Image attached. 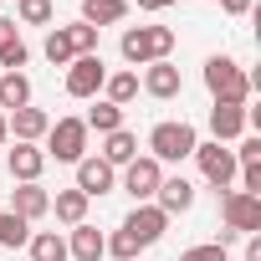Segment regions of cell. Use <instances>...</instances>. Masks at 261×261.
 <instances>
[{"label": "cell", "mask_w": 261, "mask_h": 261, "mask_svg": "<svg viewBox=\"0 0 261 261\" xmlns=\"http://www.w3.org/2000/svg\"><path fill=\"white\" fill-rule=\"evenodd\" d=\"M179 261H230V256H225V246H220V241H210V246H190Z\"/></svg>", "instance_id": "cell-31"}, {"label": "cell", "mask_w": 261, "mask_h": 261, "mask_svg": "<svg viewBox=\"0 0 261 261\" xmlns=\"http://www.w3.org/2000/svg\"><path fill=\"white\" fill-rule=\"evenodd\" d=\"M41 51H46V62H51V67H72V62H77V51H72V41H67V31H62V26H57V31H46V46H41Z\"/></svg>", "instance_id": "cell-26"}, {"label": "cell", "mask_w": 261, "mask_h": 261, "mask_svg": "<svg viewBox=\"0 0 261 261\" xmlns=\"http://www.w3.org/2000/svg\"><path fill=\"white\" fill-rule=\"evenodd\" d=\"M102 82H108L102 57H77V62L67 67V92H72V97H97Z\"/></svg>", "instance_id": "cell-8"}, {"label": "cell", "mask_w": 261, "mask_h": 261, "mask_svg": "<svg viewBox=\"0 0 261 261\" xmlns=\"http://www.w3.org/2000/svg\"><path fill=\"white\" fill-rule=\"evenodd\" d=\"M139 251H144V246H139V241H134V236H128V230H118V236H113V241H108V256H118V261H134V256H139Z\"/></svg>", "instance_id": "cell-29"}, {"label": "cell", "mask_w": 261, "mask_h": 261, "mask_svg": "<svg viewBox=\"0 0 261 261\" xmlns=\"http://www.w3.org/2000/svg\"><path fill=\"white\" fill-rule=\"evenodd\" d=\"M62 31H67V41H72V51H77V57H97V26L77 21V26H62Z\"/></svg>", "instance_id": "cell-27"}, {"label": "cell", "mask_w": 261, "mask_h": 261, "mask_svg": "<svg viewBox=\"0 0 261 261\" xmlns=\"http://www.w3.org/2000/svg\"><path fill=\"white\" fill-rule=\"evenodd\" d=\"M128 159H139V139L128 134V128H118V134H108V144H102V164L123 169Z\"/></svg>", "instance_id": "cell-21"}, {"label": "cell", "mask_w": 261, "mask_h": 261, "mask_svg": "<svg viewBox=\"0 0 261 261\" xmlns=\"http://www.w3.org/2000/svg\"><path fill=\"white\" fill-rule=\"evenodd\" d=\"M195 144H200V134L179 118V123H154V134H149V159H159V164H179V159H190L195 154Z\"/></svg>", "instance_id": "cell-3"}, {"label": "cell", "mask_w": 261, "mask_h": 261, "mask_svg": "<svg viewBox=\"0 0 261 261\" xmlns=\"http://www.w3.org/2000/svg\"><path fill=\"white\" fill-rule=\"evenodd\" d=\"M41 154L57 159V164L87 159V123H82V118H57V123L46 128V149H41Z\"/></svg>", "instance_id": "cell-4"}, {"label": "cell", "mask_w": 261, "mask_h": 261, "mask_svg": "<svg viewBox=\"0 0 261 261\" xmlns=\"http://www.w3.org/2000/svg\"><path fill=\"white\" fill-rule=\"evenodd\" d=\"M241 190L246 195H261V164H246L241 169Z\"/></svg>", "instance_id": "cell-32"}, {"label": "cell", "mask_w": 261, "mask_h": 261, "mask_svg": "<svg viewBox=\"0 0 261 261\" xmlns=\"http://www.w3.org/2000/svg\"><path fill=\"white\" fill-rule=\"evenodd\" d=\"M220 215H225V230H230V236H256V230H261V195L225 190Z\"/></svg>", "instance_id": "cell-5"}, {"label": "cell", "mask_w": 261, "mask_h": 261, "mask_svg": "<svg viewBox=\"0 0 261 261\" xmlns=\"http://www.w3.org/2000/svg\"><path fill=\"white\" fill-rule=\"evenodd\" d=\"M11 41H21V31H16V21L0 16V46H11Z\"/></svg>", "instance_id": "cell-34"}, {"label": "cell", "mask_w": 261, "mask_h": 261, "mask_svg": "<svg viewBox=\"0 0 261 261\" xmlns=\"http://www.w3.org/2000/svg\"><path fill=\"white\" fill-rule=\"evenodd\" d=\"M123 16H128V0H82V21L97 26V31L102 26H118Z\"/></svg>", "instance_id": "cell-20"}, {"label": "cell", "mask_w": 261, "mask_h": 261, "mask_svg": "<svg viewBox=\"0 0 261 261\" xmlns=\"http://www.w3.org/2000/svg\"><path fill=\"white\" fill-rule=\"evenodd\" d=\"M108 256V241H102V230L97 225H72V241H67V261H102Z\"/></svg>", "instance_id": "cell-15"}, {"label": "cell", "mask_w": 261, "mask_h": 261, "mask_svg": "<svg viewBox=\"0 0 261 261\" xmlns=\"http://www.w3.org/2000/svg\"><path fill=\"white\" fill-rule=\"evenodd\" d=\"M6 169H11V179H16V185H36V179H41V169H46V154H41L36 144H16V149L6 154Z\"/></svg>", "instance_id": "cell-11"}, {"label": "cell", "mask_w": 261, "mask_h": 261, "mask_svg": "<svg viewBox=\"0 0 261 261\" xmlns=\"http://www.w3.org/2000/svg\"><path fill=\"white\" fill-rule=\"evenodd\" d=\"M195 159H200V174H205V185H215V190H230V179H236V154H230L225 144H195Z\"/></svg>", "instance_id": "cell-7"}, {"label": "cell", "mask_w": 261, "mask_h": 261, "mask_svg": "<svg viewBox=\"0 0 261 261\" xmlns=\"http://www.w3.org/2000/svg\"><path fill=\"white\" fill-rule=\"evenodd\" d=\"M113 185H118V169H113V164H102V159H77V190H82L87 200L108 195Z\"/></svg>", "instance_id": "cell-12"}, {"label": "cell", "mask_w": 261, "mask_h": 261, "mask_svg": "<svg viewBox=\"0 0 261 261\" xmlns=\"http://www.w3.org/2000/svg\"><path fill=\"white\" fill-rule=\"evenodd\" d=\"M159 179H164V164H159V159H149V154H139V159H128V164H123V190L134 195L139 205H149V200H154Z\"/></svg>", "instance_id": "cell-6"}, {"label": "cell", "mask_w": 261, "mask_h": 261, "mask_svg": "<svg viewBox=\"0 0 261 261\" xmlns=\"http://www.w3.org/2000/svg\"><path fill=\"white\" fill-rule=\"evenodd\" d=\"M174 0H139V11H169Z\"/></svg>", "instance_id": "cell-36"}, {"label": "cell", "mask_w": 261, "mask_h": 261, "mask_svg": "<svg viewBox=\"0 0 261 261\" xmlns=\"http://www.w3.org/2000/svg\"><path fill=\"white\" fill-rule=\"evenodd\" d=\"M11 210H16L21 220H41V215L51 210V195H46L41 185H16V195H11Z\"/></svg>", "instance_id": "cell-17"}, {"label": "cell", "mask_w": 261, "mask_h": 261, "mask_svg": "<svg viewBox=\"0 0 261 261\" xmlns=\"http://www.w3.org/2000/svg\"><path fill=\"white\" fill-rule=\"evenodd\" d=\"M154 205H159L164 215H185V210L195 205V185H190L185 174H174V179H159V190H154Z\"/></svg>", "instance_id": "cell-14"}, {"label": "cell", "mask_w": 261, "mask_h": 261, "mask_svg": "<svg viewBox=\"0 0 261 261\" xmlns=\"http://www.w3.org/2000/svg\"><path fill=\"white\" fill-rule=\"evenodd\" d=\"M118 51H123L128 67L169 62V51H174V31H169V26H128L123 41H118Z\"/></svg>", "instance_id": "cell-1"}, {"label": "cell", "mask_w": 261, "mask_h": 261, "mask_svg": "<svg viewBox=\"0 0 261 261\" xmlns=\"http://www.w3.org/2000/svg\"><path fill=\"white\" fill-rule=\"evenodd\" d=\"M210 134H215V144L241 139V134H246V108H241V102H215V108H210Z\"/></svg>", "instance_id": "cell-16"}, {"label": "cell", "mask_w": 261, "mask_h": 261, "mask_svg": "<svg viewBox=\"0 0 261 261\" xmlns=\"http://www.w3.org/2000/svg\"><path fill=\"white\" fill-rule=\"evenodd\" d=\"M144 92H149V97H159V102L179 97V92H185L179 67H174V62H149V72H144Z\"/></svg>", "instance_id": "cell-10"}, {"label": "cell", "mask_w": 261, "mask_h": 261, "mask_svg": "<svg viewBox=\"0 0 261 261\" xmlns=\"http://www.w3.org/2000/svg\"><path fill=\"white\" fill-rule=\"evenodd\" d=\"M123 230L134 236L139 246H154V241H159V236L169 230V215H164V210H159V205L149 200V205H134V215L123 220Z\"/></svg>", "instance_id": "cell-9"}, {"label": "cell", "mask_w": 261, "mask_h": 261, "mask_svg": "<svg viewBox=\"0 0 261 261\" xmlns=\"http://www.w3.org/2000/svg\"><path fill=\"white\" fill-rule=\"evenodd\" d=\"M246 261H261V236H246Z\"/></svg>", "instance_id": "cell-35"}, {"label": "cell", "mask_w": 261, "mask_h": 261, "mask_svg": "<svg viewBox=\"0 0 261 261\" xmlns=\"http://www.w3.org/2000/svg\"><path fill=\"white\" fill-rule=\"evenodd\" d=\"M205 87H210L215 102H241V108H246V97H251V77L241 72V62H230V57H220V51L205 62Z\"/></svg>", "instance_id": "cell-2"}, {"label": "cell", "mask_w": 261, "mask_h": 261, "mask_svg": "<svg viewBox=\"0 0 261 261\" xmlns=\"http://www.w3.org/2000/svg\"><path fill=\"white\" fill-rule=\"evenodd\" d=\"M251 6H256V0H220L225 16H251Z\"/></svg>", "instance_id": "cell-33"}, {"label": "cell", "mask_w": 261, "mask_h": 261, "mask_svg": "<svg viewBox=\"0 0 261 261\" xmlns=\"http://www.w3.org/2000/svg\"><path fill=\"white\" fill-rule=\"evenodd\" d=\"M46 128H51V118H46L41 108H16V113H6V134H16V144L46 139Z\"/></svg>", "instance_id": "cell-13"}, {"label": "cell", "mask_w": 261, "mask_h": 261, "mask_svg": "<svg viewBox=\"0 0 261 261\" xmlns=\"http://www.w3.org/2000/svg\"><path fill=\"white\" fill-rule=\"evenodd\" d=\"M21 26H51V0H16Z\"/></svg>", "instance_id": "cell-28"}, {"label": "cell", "mask_w": 261, "mask_h": 261, "mask_svg": "<svg viewBox=\"0 0 261 261\" xmlns=\"http://www.w3.org/2000/svg\"><path fill=\"white\" fill-rule=\"evenodd\" d=\"M102 92H108V102H113V108H128V102L139 97V72H108Z\"/></svg>", "instance_id": "cell-22"}, {"label": "cell", "mask_w": 261, "mask_h": 261, "mask_svg": "<svg viewBox=\"0 0 261 261\" xmlns=\"http://www.w3.org/2000/svg\"><path fill=\"white\" fill-rule=\"evenodd\" d=\"M26 241H31V220H21L16 210H0V246L16 251V246H26Z\"/></svg>", "instance_id": "cell-25"}, {"label": "cell", "mask_w": 261, "mask_h": 261, "mask_svg": "<svg viewBox=\"0 0 261 261\" xmlns=\"http://www.w3.org/2000/svg\"><path fill=\"white\" fill-rule=\"evenodd\" d=\"M51 210H57L62 225H82V220H87V195H82L77 185H72V190H57V195H51Z\"/></svg>", "instance_id": "cell-19"}, {"label": "cell", "mask_w": 261, "mask_h": 261, "mask_svg": "<svg viewBox=\"0 0 261 261\" xmlns=\"http://www.w3.org/2000/svg\"><path fill=\"white\" fill-rule=\"evenodd\" d=\"M31 108V77L26 72H0V113Z\"/></svg>", "instance_id": "cell-18"}, {"label": "cell", "mask_w": 261, "mask_h": 261, "mask_svg": "<svg viewBox=\"0 0 261 261\" xmlns=\"http://www.w3.org/2000/svg\"><path fill=\"white\" fill-rule=\"evenodd\" d=\"M82 123H87V134L97 128V134L108 139V134H118V128H123V108H113V102L102 97V102H92V108H87V118H82Z\"/></svg>", "instance_id": "cell-23"}, {"label": "cell", "mask_w": 261, "mask_h": 261, "mask_svg": "<svg viewBox=\"0 0 261 261\" xmlns=\"http://www.w3.org/2000/svg\"><path fill=\"white\" fill-rule=\"evenodd\" d=\"M26 251H31V261H67V241L57 230H36L26 241Z\"/></svg>", "instance_id": "cell-24"}, {"label": "cell", "mask_w": 261, "mask_h": 261, "mask_svg": "<svg viewBox=\"0 0 261 261\" xmlns=\"http://www.w3.org/2000/svg\"><path fill=\"white\" fill-rule=\"evenodd\" d=\"M230 154H236V169H246V164H261V139H241Z\"/></svg>", "instance_id": "cell-30"}, {"label": "cell", "mask_w": 261, "mask_h": 261, "mask_svg": "<svg viewBox=\"0 0 261 261\" xmlns=\"http://www.w3.org/2000/svg\"><path fill=\"white\" fill-rule=\"evenodd\" d=\"M0 149H6V113H0Z\"/></svg>", "instance_id": "cell-37"}]
</instances>
